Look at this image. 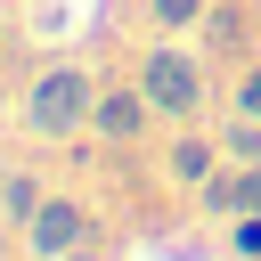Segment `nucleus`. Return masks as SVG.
I'll list each match as a JSON object with an SVG mask.
<instances>
[{
    "mask_svg": "<svg viewBox=\"0 0 261 261\" xmlns=\"http://www.w3.org/2000/svg\"><path fill=\"white\" fill-rule=\"evenodd\" d=\"M130 82L147 90L155 122H204V114H212V65H204V41H163V33H155V41L139 49Z\"/></svg>",
    "mask_w": 261,
    "mask_h": 261,
    "instance_id": "1",
    "label": "nucleus"
},
{
    "mask_svg": "<svg viewBox=\"0 0 261 261\" xmlns=\"http://www.w3.org/2000/svg\"><path fill=\"white\" fill-rule=\"evenodd\" d=\"M90 106H98V73L82 65V57H49L33 82H24V130L41 139V147H73V139H90Z\"/></svg>",
    "mask_w": 261,
    "mask_h": 261,
    "instance_id": "2",
    "label": "nucleus"
},
{
    "mask_svg": "<svg viewBox=\"0 0 261 261\" xmlns=\"http://www.w3.org/2000/svg\"><path fill=\"white\" fill-rule=\"evenodd\" d=\"M147 130H155L147 90H139V82H98V106H90V147H98V155H130Z\"/></svg>",
    "mask_w": 261,
    "mask_h": 261,
    "instance_id": "3",
    "label": "nucleus"
},
{
    "mask_svg": "<svg viewBox=\"0 0 261 261\" xmlns=\"http://www.w3.org/2000/svg\"><path fill=\"white\" fill-rule=\"evenodd\" d=\"M73 245H98L90 204H82V196H65V188H49V196H41V212L24 220V253H33V261H65Z\"/></svg>",
    "mask_w": 261,
    "mask_h": 261,
    "instance_id": "4",
    "label": "nucleus"
},
{
    "mask_svg": "<svg viewBox=\"0 0 261 261\" xmlns=\"http://www.w3.org/2000/svg\"><path fill=\"white\" fill-rule=\"evenodd\" d=\"M220 163H228L220 130H204V122H171V147H163V179H171L179 196H196V188H204Z\"/></svg>",
    "mask_w": 261,
    "mask_h": 261,
    "instance_id": "5",
    "label": "nucleus"
},
{
    "mask_svg": "<svg viewBox=\"0 0 261 261\" xmlns=\"http://www.w3.org/2000/svg\"><path fill=\"white\" fill-rule=\"evenodd\" d=\"M253 24H261L253 0H212L204 24H196V41H204V57H245L253 49Z\"/></svg>",
    "mask_w": 261,
    "mask_h": 261,
    "instance_id": "6",
    "label": "nucleus"
},
{
    "mask_svg": "<svg viewBox=\"0 0 261 261\" xmlns=\"http://www.w3.org/2000/svg\"><path fill=\"white\" fill-rule=\"evenodd\" d=\"M41 196H49V188H41V171H33V163H0V220H16V228H24V220L41 212Z\"/></svg>",
    "mask_w": 261,
    "mask_h": 261,
    "instance_id": "7",
    "label": "nucleus"
},
{
    "mask_svg": "<svg viewBox=\"0 0 261 261\" xmlns=\"http://www.w3.org/2000/svg\"><path fill=\"white\" fill-rule=\"evenodd\" d=\"M204 8H212V0H139L147 33H163V41H188V33L204 24Z\"/></svg>",
    "mask_w": 261,
    "mask_h": 261,
    "instance_id": "8",
    "label": "nucleus"
},
{
    "mask_svg": "<svg viewBox=\"0 0 261 261\" xmlns=\"http://www.w3.org/2000/svg\"><path fill=\"white\" fill-rule=\"evenodd\" d=\"M196 212H204V220H220V228L237 220V163H220V171L196 188Z\"/></svg>",
    "mask_w": 261,
    "mask_h": 261,
    "instance_id": "9",
    "label": "nucleus"
},
{
    "mask_svg": "<svg viewBox=\"0 0 261 261\" xmlns=\"http://www.w3.org/2000/svg\"><path fill=\"white\" fill-rule=\"evenodd\" d=\"M220 147H228V163H261V114H237V106H228Z\"/></svg>",
    "mask_w": 261,
    "mask_h": 261,
    "instance_id": "10",
    "label": "nucleus"
},
{
    "mask_svg": "<svg viewBox=\"0 0 261 261\" xmlns=\"http://www.w3.org/2000/svg\"><path fill=\"white\" fill-rule=\"evenodd\" d=\"M228 261H261V212H237L228 220Z\"/></svg>",
    "mask_w": 261,
    "mask_h": 261,
    "instance_id": "11",
    "label": "nucleus"
},
{
    "mask_svg": "<svg viewBox=\"0 0 261 261\" xmlns=\"http://www.w3.org/2000/svg\"><path fill=\"white\" fill-rule=\"evenodd\" d=\"M228 106H237V114H261V65H245V73H237V90H228Z\"/></svg>",
    "mask_w": 261,
    "mask_h": 261,
    "instance_id": "12",
    "label": "nucleus"
},
{
    "mask_svg": "<svg viewBox=\"0 0 261 261\" xmlns=\"http://www.w3.org/2000/svg\"><path fill=\"white\" fill-rule=\"evenodd\" d=\"M237 212H261V163H237Z\"/></svg>",
    "mask_w": 261,
    "mask_h": 261,
    "instance_id": "13",
    "label": "nucleus"
},
{
    "mask_svg": "<svg viewBox=\"0 0 261 261\" xmlns=\"http://www.w3.org/2000/svg\"><path fill=\"white\" fill-rule=\"evenodd\" d=\"M16 253H24V228H16V220H0V261H16Z\"/></svg>",
    "mask_w": 261,
    "mask_h": 261,
    "instance_id": "14",
    "label": "nucleus"
},
{
    "mask_svg": "<svg viewBox=\"0 0 261 261\" xmlns=\"http://www.w3.org/2000/svg\"><path fill=\"white\" fill-rule=\"evenodd\" d=\"M65 261H114V253H106V245H73Z\"/></svg>",
    "mask_w": 261,
    "mask_h": 261,
    "instance_id": "15",
    "label": "nucleus"
},
{
    "mask_svg": "<svg viewBox=\"0 0 261 261\" xmlns=\"http://www.w3.org/2000/svg\"><path fill=\"white\" fill-rule=\"evenodd\" d=\"M0 65H8V33H0Z\"/></svg>",
    "mask_w": 261,
    "mask_h": 261,
    "instance_id": "16",
    "label": "nucleus"
},
{
    "mask_svg": "<svg viewBox=\"0 0 261 261\" xmlns=\"http://www.w3.org/2000/svg\"><path fill=\"white\" fill-rule=\"evenodd\" d=\"M253 8H261V0H253Z\"/></svg>",
    "mask_w": 261,
    "mask_h": 261,
    "instance_id": "17",
    "label": "nucleus"
}]
</instances>
